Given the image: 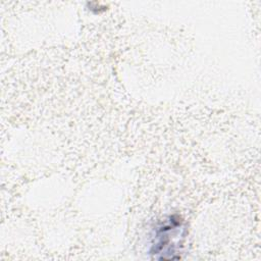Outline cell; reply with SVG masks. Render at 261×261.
<instances>
[{
    "label": "cell",
    "instance_id": "obj_1",
    "mask_svg": "<svg viewBox=\"0 0 261 261\" xmlns=\"http://www.w3.org/2000/svg\"><path fill=\"white\" fill-rule=\"evenodd\" d=\"M186 228L179 217L170 216L156 229L150 254L159 260L179 259Z\"/></svg>",
    "mask_w": 261,
    "mask_h": 261
}]
</instances>
